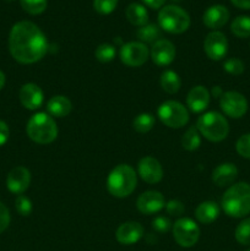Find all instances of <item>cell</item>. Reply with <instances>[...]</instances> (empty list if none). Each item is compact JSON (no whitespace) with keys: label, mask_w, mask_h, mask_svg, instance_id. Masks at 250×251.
Segmentation results:
<instances>
[{"label":"cell","mask_w":250,"mask_h":251,"mask_svg":"<svg viewBox=\"0 0 250 251\" xmlns=\"http://www.w3.org/2000/svg\"><path fill=\"white\" fill-rule=\"evenodd\" d=\"M4 1H7V2H11V1H15V0H4Z\"/></svg>","instance_id":"ee69618b"},{"label":"cell","mask_w":250,"mask_h":251,"mask_svg":"<svg viewBox=\"0 0 250 251\" xmlns=\"http://www.w3.org/2000/svg\"><path fill=\"white\" fill-rule=\"evenodd\" d=\"M210 92L205 86H195L191 88L186 97V103L191 112L201 113L210 104Z\"/></svg>","instance_id":"d6986e66"},{"label":"cell","mask_w":250,"mask_h":251,"mask_svg":"<svg viewBox=\"0 0 250 251\" xmlns=\"http://www.w3.org/2000/svg\"><path fill=\"white\" fill-rule=\"evenodd\" d=\"M229 20V11L223 5H213L208 7L202 16L206 27L211 29H218L225 26Z\"/></svg>","instance_id":"ac0fdd59"},{"label":"cell","mask_w":250,"mask_h":251,"mask_svg":"<svg viewBox=\"0 0 250 251\" xmlns=\"http://www.w3.org/2000/svg\"><path fill=\"white\" fill-rule=\"evenodd\" d=\"M164 198L159 191L149 190L142 193L136 201L137 210L144 215H153L164 208Z\"/></svg>","instance_id":"9a60e30c"},{"label":"cell","mask_w":250,"mask_h":251,"mask_svg":"<svg viewBox=\"0 0 250 251\" xmlns=\"http://www.w3.org/2000/svg\"><path fill=\"white\" fill-rule=\"evenodd\" d=\"M220 216V207L213 201L201 202L195 210V217L202 225H210L215 222Z\"/></svg>","instance_id":"44dd1931"},{"label":"cell","mask_w":250,"mask_h":251,"mask_svg":"<svg viewBox=\"0 0 250 251\" xmlns=\"http://www.w3.org/2000/svg\"><path fill=\"white\" fill-rule=\"evenodd\" d=\"M9 49L16 61L33 64L46 55L48 42L37 25L31 21H20L10 31Z\"/></svg>","instance_id":"6da1fadb"},{"label":"cell","mask_w":250,"mask_h":251,"mask_svg":"<svg viewBox=\"0 0 250 251\" xmlns=\"http://www.w3.org/2000/svg\"><path fill=\"white\" fill-rule=\"evenodd\" d=\"M137 171L142 180L149 184L159 183L163 178V169H162L161 163L153 157L147 156L140 159Z\"/></svg>","instance_id":"4fadbf2b"},{"label":"cell","mask_w":250,"mask_h":251,"mask_svg":"<svg viewBox=\"0 0 250 251\" xmlns=\"http://www.w3.org/2000/svg\"><path fill=\"white\" fill-rule=\"evenodd\" d=\"M15 207H16V211L21 216H29L32 212V202L28 198L24 195H19L16 198V201H15Z\"/></svg>","instance_id":"e575fe53"},{"label":"cell","mask_w":250,"mask_h":251,"mask_svg":"<svg viewBox=\"0 0 250 251\" xmlns=\"http://www.w3.org/2000/svg\"><path fill=\"white\" fill-rule=\"evenodd\" d=\"M126 19L129 20L130 24H132L134 26H145L147 25L149 21V14H147V10L145 9V6H142L141 4H137V2H132L129 6L126 7Z\"/></svg>","instance_id":"603a6c76"},{"label":"cell","mask_w":250,"mask_h":251,"mask_svg":"<svg viewBox=\"0 0 250 251\" xmlns=\"http://www.w3.org/2000/svg\"><path fill=\"white\" fill-rule=\"evenodd\" d=\"M158 24L161 28L168 33L179 34L189 28L190 16L185 10L176 5H167L159 11Z\"/></svg>","instance_id":"8992f818"},{"label":"cell","mask_w":250,"mask_h":251,"mask_svg":"<svg viewBox=\"0 0 250 251\" xmlns=\"http://www.w3.org/2000/svg\"><path fill=\"white\" fill-rule=\"evenodd\" d=\"M166 210H167V213H168L169 216H173V217H179V216H181L184 213L185 207H184V205L181 201L171 200L166 205Z\"/></svg>","instance_id":"d590c367"},{"label":"cell","mask_w":250,"mask_h":251,"mask_svg":"<svg viewBox=\"0 0 250 251\" xmlns=\"http://www.w3.org/2000/svg\"><path fill=\"white\" fill-rule=\"evenodd\" d=\"M158 117L166 126L180 129L189 122V112L176 100H166L158 108Z\"/></svg>","instance_id":"52a82bcc"},{"label":"cell","mask_w":250,"mask_h":251,"mask_svg":"<svg viewBox=\"0 0 250 251\" xmlns=\"http://www.w3.org/2000/svg\"><path fill=\"white\" fill-rule=\"evenodd\" d=\"M144 235V227L139 222H125L119 226L115 238L123 245H132Z\"/></svg>","instance_id":"e0dca14e"},{"label":"cell","mask_w":250,"mask_h":251,"mask_svg":"<svg viewBox=\"0 0 250 251\" xmlns=\"http://www.w3.org/2000/svg\"><path fill=\"white\" fill-rule=\"evenodd\" d=\"M235 150L243 158L250 159V134H244L238 139Z\"/></svg>","instance_id":"836d02e7"},{"label":"cell","mask_w":250,"mask_h":251,"mask_svg":"<svg viewBox=\"0 0 250 251\" xmlns=\"http://www.w3.org/2000/svg\"><path fill=\"white\" fill-rule=\"evenodd\" d=\"M230 31L234 36L239 38H248L250 37V17L238 16L233 20L230 25Z\"/></svg>","instance_id":"d4e9b609"},{"label":"cell","mask_w":250,"mask_h":251,"mask_svg":"<svg viewBox=\"0 0 250 251\" xmlns=\"http://www.w3.org/2000/svg\"><path fill=\"white\" fill-rule=\"evenodd\" d=\"M196 129L211 142L223 141L229 134L227 119L217 112H208L201 115L196 122Z\"/></svg>","instance_id":"5b68a950"},{"label":"cell","mask_w":250,"mask_h":251,"mask_svg":"<svg viewBox=\"0 0 250 251\" xmlns=\"http://www.w3.org/2000/svg\"><path fill=\"white\" fill-rule=\"evenodd\" d=\"M220 107L225 115L233 119H239L248 112V100L242 93L228 91L223 92L220 97Z\"/></svg>","instance_id":"9c48e42d"},{"label":"cell","mask_w":250,"mask_h":251,"mask_svg":"<svg viewBox=\"0 0 250 251\" xmlns=\"http://www.w3.org/2000/svg\"><path fill=\"white\" fill-rule=\"evenodd\" d=\"M26 131L29 139L39 145L51 144L58 136L55 120L47 113H37L32 115L27 123Z\"/></svg>","instance_id":"277c9868"},{"label":"cell","mask_w":250,"mask_h":251,"mask_svg":"<svg viewBox=\"0 0 250 251\" xmlns=\"http://www.w3.org/2000/svg\"><path fill=\"white\" fill-rule=\"evenodd\" d=\"M152 227H153V229L157 230L158 233H166L171 229L172 223L167 217L158 216V217L154 218L153 222H152Z\"/></svg>","instance_id":"8d00e7d4"},{"label":"cell","mask_w":250,"mask_h":251,"mask_svg":"<svg viewBox=\"0 0 250 251\" xmlns=\"http://www.w3.org/2000/svg\"><path fill=\"white\" fill-rule=\"evenodd\" d=\"M150 56V50L141 42H129L120 49V60L127 66L137 68L144 65Z\"/></svg>","instance_id":"30bf717a"},{"label":"cell","mask_w":250,"mask_h":251,"mask_svg":"<svg viewBox=\"0 0 250 251\" xmlns=\"http://www.w3.org/2000/svg\"><path fill=\"white\" fill-rule=\"evenodd\" d=\"M173 238L180 247L191 248L200 238V228L190 218H179L173 225Z\"/></svg>","instance_id":"ba28073f"},{"label":"cell","mask_w":250,"mask_h":251,"mask_svg":"<svg viewBox=\"0 0 250 251\" xmlns=\"http://www.w3.org/2000/svg\"><path fill=\"white\" fill-rule=\"evenodd\" d=\"M118 0H93V7L100 15H109L115 10Z\"/></svg>","instance_id":"1f68e13d"},{"label":"cell","mask_w":250,"mask_h":251,"mask_svg":"<svg viewBox=\"0 0 250 251\" xmlns=\"http://www.w3.org/2000/svg\"><path fill=\"white\" fill-rule=\"evenodd\" d=\"M238 176V168L233 163H222L212 172V181L220 188H225L234 183Z\"/></svg>","instance_id":"ffe728a7"},{"label":"cell","mask_w":250,"mask_h":251,"mask_svg":"<svg viewBox=\"0 0 250 251\" xmlns=\"http://www.w3.org/2000/svg\"><path fill=\"white\" fill-rule=\"evenodd\" d=\"M244 63L238 58H229L223 64V69L230 75H240L244 71Z\"/></svg>","instance_id":"d6a6232c"},{"label":"cell","mask_w":250,"mask_h":251,"mask_svg":"<svg viewBox=\"0 0 250 251\" xmlns=\"http://www.w3.org/2000/svg\"><path fill=\"white\" fill-rule=\"evenodd\" d=\"M235 240L242 245H250V217L243 220L235 228Z\"/></svg>","instance_id":"f1b7e54d"},{"label":"cell","mask_w":250,"mask_h":251,"mask_svg":"<svg viewBox=\"0 0 250 251\" xmlns=\"http://www.w3.org/2000/svg\"><path fill=\"white\" fill-rule=\"evenodd\" d=\"M147 6L152 7V9H159L164 5L166 0H142Z\"/></svg>","instance_id":"ab89813d"},{"label":"cell","mask_w":250,"mask_h":251,"mask_svg":"<svg viewBox=\"0 0 250 251\" xmlns=\"http://www.w3.org/2000/svg\"><path fill=\"white\" fill-rule=\"evenodd\" d=\"M201 139L200 132L198 131L196 126H190L184 134L183 139H181V146L186 150V151H195L200 147Z\"/></svg>","instance_id":"484cf974"},{"label":"cell","mask_w":250,"mask_h":251,"mask_svg":"<svg viewBox=\"0 0 250 251\" xmlns=\"http://www.w3.org/2000/svg\"><path fill=\"white\" fill-rule=\"evenodd\" d=\"M22 9L31 15H39L47 9L48 0H20Z\"/></svg>","instance_id":"f546056e"},{"label":"cell","mask_w":250,"mask_h":251,"mask_svg":"<svg viewBox=\"0 0 250 251\" xmlns=\"http://www.w3.org/2000/svg\"><path fill=\"white\" fill-rule=\"evenodd\" d=\"M20 100H21V104L24 105L26 109L34 110L38 109L42 105L44 100L43 91L41 90L38 85L36 83H25L21 88H20L19 92Z\"/></svg>","instance_id":"2e32d148"},{"label":"cell","mask_w":250,"mask_h":251,"mask_svg":"<svg viewBox=\"0 0 250 251\" xmlns=\"http://www.w3.org/2000/svg\"><path fill=\"white\" fill-rule=\"evenodd\" d=\"M10 225V212L6 206L0 202V233L4 232Z\"/></svg>","instance_id":"74e56055"},{"label":"cell","mask_w":250,"mask_h":251,"mask_svg":"<svg viewBox=\"0 0 250 251\" xmlns=\"http://www.w3.org/2000/svg\"><path fill=\"white\" fill-rule=\"evenodd\" d=\"M73 109L70 100L65 96H54L47 103V110L50 115L56 118H64L70 114Z\"/></svg>","instance_id":"7402d4cb"},{"label":"cell","mask_w":250,"mask_h":251,"mask_svg":"<svg viewBox=\"0 0 250 251\" xmlns=\"http://www.w3.org/2000/svg\"><path fill=\"white\" fill-rule=\"evenodd\" d=\"M29 183H31V173L25 167H15L7 174L6 186L12 194L21 195L28 189Z\"/></svg>","instance_id":"5bb4252c"},{"label":"cell","mask_w":250,"mask_h":251,"mask_svg":"<svg viewBox=\"0 0 250 251\" xmlns=\"http://www.w3.org/2000/svg\"><path fill=\"white\" fill-rule=\"evenodd\" d=\"M233 4L235 5L239 9H244V10H249L250 9V0H230Z\"/></svg>","instance_id":"60d3db41"},{"label":"cell","mask_w":250,"mask_h":251,"mask_svg":"<svg viewBox=\"0 0 250 251\" xmlns=\"http://www.w3.org/2000/svg\"><path fill=\"white\" fill-rule=\"evenodd\" d=\"M154 117L150 113H141L132 122V126L140 134H146L154 126Z\"/></svg>","instance_id":"83f0119b"},{"label":"cell","mask_w":250,"mask_h":251,"mask_svg":"<svg viewBox=\"0 0 250 251\" xmlns=\"http://www.w3.org/2000/svg\"><path fill=\"white\" fill-rule=\"evenodd\" d=\"M115 53L117 51H115V48L112 44L103 43L97 47V49L95 51V56L100 63H109V61H112L114 59Z\"/></svg>","instance_id":"4dcf8cb0"},{"label":"cell","mask_w":250,"mask_h":251,"mask_svg":"<svg viewBox=\"0 0 250 251\" xmlns=\"http://www.w3.org/2000/svg\"><path fill=\"white\" fill-rule=\"evenodd\" d=\"M245 251H250V249H248V250H245Z\"/></svg>","instance_id":"f6af8a7d"},{"label":"cell","mask_w":250,"mask_h":251,"mask_svg":"<svg viewBox=\"0 0 250 251\" xmlns=\"http://www.w3.org/2000/svg\"><path fill=\"white\" fill-rule=\"evenodd\" d=\"M203 50L211 60H222L228 51L227 37L220 31H212L206 36Z\"/></svg>","instance_id":"8fae6325"},{"label":"cell","mask_w":250,"mask_h":251,"mask_svg":"<svg viewBox=\"0 0 250 251\" xmlns=\"http://www.w3.org/2000/svg\"><path fill=\"white\" fill-rule=\"evenodd\" d=\"M225 213L233 218H243L250 213V184L240 181L233 184L222 198Z\"/></svg>","instance_id":"7a4b0ae2"},{"label":"cell","mask_w":250,"mask_h":251,"mask_svg":"<svg viewBox=\"0 0 250 251\" xmlns=\"http://www.w3.org/2000/svg\"><path fill=\"white\" fill-rule=\"evenodd\" d=\"M136 173L129 164H119L109 173L107 189L114 198H127L136 188Z\"/></svg>","instance_id":"3957f363"},{"label":"cell","mask_w":250,"mask_h":251,"mask_svg":"<svg viewBox=\"0 0 250 251\" xmlns=\"http://www.w3.org/2000/svg\"><path fill=\"white\" fill-rule=\"evenodd\" d=\"M212 95L213 97H221L223 95V91L221 90L220 86H216V87L212 88Z\"/></svg>","instance_id":"b9f144b4"},{"label":"cell","mask_w":250,"mask_h":251,"mask_svg":"<svg viewBox=\"0 0 250 251\" xmlns=\"http://www.w3.org/2000/svg\"><path fill=\"white\" fill-rule=\"evenodd\" d=\"M4 85H5V75L2 71H0V90L4 87Z\"/></svg>","instance_id":"7bdbcfd3"},{"label":"cell","mask_w":250,"mask_h":251,"mask_svg":"<svg viewBox=\"0 0 250 251\" xmlns=\"http://www.w3.org/2000/svg\"><path fill=\"white\" fill-rule=\"evenodd\" d=\"M9 136H10L9 126H7L6 123L0 120V146L6 144L7 140H9Z\"/></svg>","instance_id":"f35d334b"},{"label":"cell","mask_w":250,"mask_h":251,"mask_svg":"<svg viewBox=\"0 0 250 251\" xmlns=\"http://www.w3.org/2000/svg\"><path fill=\"white\" fill-rule=\"evenodd\" d=\"M150 56L156 65L167 66L175 58V47L168 39H158L152 44Z\"/></svg>","instance_id":"7c38bea8"},{"label":"cell","mask_w":250,"mask_h":251,"mask_svg":"<svg viewBox=\"0 0 250 251\" xmlns=\"http://www.w3.org/2000/svg\"><path fill=\"white\" fill-rule=\"evenodd\" d=\"M161 37V29L156 25H145L137 31V38L141 43H154Z\"/></svg>","instance_id":"4316f807"},{"label":"cell","mask_w":250,"mask_h":251,"mask_svg":"<svg viewBox=\"0 0 250 251\" xmlns=\"http://www.w3.org/2000/svg\"><path fill=\"white\" fill-rule=\"evenodd\" d=\"M181 80L176 73L173 70H166L161 75V87L164 92L173 95L180 90Z\"/></svg>","instance_id":"cb8c5ba5"}]
</instances>
